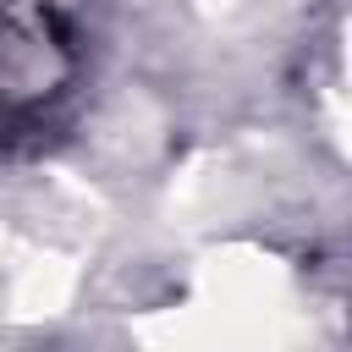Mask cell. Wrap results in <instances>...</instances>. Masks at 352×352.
I'll return each instance as SVG.
<instances>
[{"mask_svg":"<svg viewBox=\"0 0 352 352\" xmlns=\"http://www.w3.org/2000/svg\"><path fill=\"white\" fill-rule=\"evenodd\" d=\"M94 82L88 0H0V148L50 143Z\"/></svg>","mask_w":352,"mask_h":352,"instance_id":"obj_1","label":"cell"}]
</instances>
